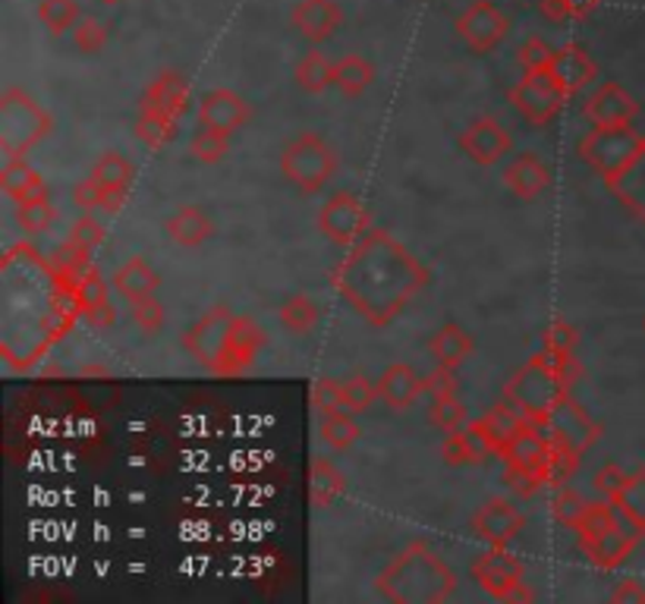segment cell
<instances>
[{
	"mask_svg": "<svg viewBox=\"0 0 645 604\" xmlns=\"http://www.w3.org/2000/svg\"><path fill=\"white\" fill-rule=\"evenodd\" d=\"M334 290L350 303L371 325H390L397 311L428 284V271L419 258L404 249L387 230H371L369 237L337 268Z\"/></svg>",
	"mask_w": 645,
	"mask_h": 604,
	"instance_id": "cell-1",
	"label": "cell"
},
{
	"mask_svg": "<svg viewBox=\"0 0 645 604\" xmlns=\"http://www.w3.org/2000/svg\"><path fill=\"white\" fill-rule=\"evenodd\" d=\"M378 595L387 602L431 604L447 602L457 592V573L444 564L425 542H413L404 548L375 580Z\"/></svg>",
	"mask_w": 645,
	"mask_h": 604,
	"instance_id": "cell-2",
	"label": "cell"
},
{
	"mask_svg": "<svg viewBox=\"0 0 645 604\" xmlns=\"http://www.w3.org/2000/svg\"><path fill=\"white\" fill-rule=\"evenodd\" d=\"M564 397H570V385L542 359V353L533 356L510 378V385L504 387V400L510 403L516 413L526 422H533V425L545 419Z\"/></svg>",
	"mask_w": 645,
	"mask_h": 604,
	"instance_id": "cell-3",
	"label": "cell"
},
{
	"mask_svg": "<svg viewBox=\"0 0 645 604\" xmlns=\"http://www.w3.org/2000/svg\"><path fill=\"white\" fill-rule=\"evenodd\" d=\"M54 127L51 113L22 89H7L0 95V151L7 158H22L38 146Z\"/></svg>",
	"mask_w": 645,
	"mask_h": 604,
	"instance_id": "cell-4",
	"label": "cell"
},
{
	"mask_svg": "<svg viewBox=\"0 0 645 604\" xmlns=\"http://www.w3.org/2000/svg\"><path fill=\"white\" fill-rule=\"evenodd\" d=\"M645 146V132L633 127H595L589 129L583 139H579V158L605 180V184H614L629 165L633 158L643 151Z\"/></svg>",
	"mask_w": 645,
	"mask_h": 604,
	"instance_id": "cell-5",
	"label": "cell"
},
{
	"mask_svg": "<svg viewBox=\"0 0 645 604\" xmlns=\"http://www.w3.org/2000/svg\"><path fill=\"white\" fill-rule=\"evenodd\" d=\"M334 167H337V158L318 132H299L280 151L284 180H290L306 196H315L328 186Z\"/></svg>",
	"mask_w": 645,
	"mask_h": 604,
	"instance_id": "cell-6",
	"label": "cell"
},
{
	"mask_svg": "<svg viewBox=\"0 0 645 604\" xmlns=\"http://www.w3.org/2000/svg\"><path fill=\"white\" fill-rule=\"evenodd\" d=\"M548 454H552V440L545 438V432L533 422L510 440V447L504 450V466H507L504 478L516 495L535 497L542 488H548L545 485Z\"/></svg>",
	"mask_w": 645,
	"mask_h": 604,
	"instance_id": "cell-7",
	"label": "cell"
},
{
	"mask_svg": "<svg viewBox=\"0 0 645 604\" xmlns=\"http://www.w3.org/2000/svg\"><path fill=\"white\" fill-rule=\"evenodd\" d=\"M318 230L331 242H337V246L353 249V246H359L371 234V211L356 192L340 189V192L328 196V201L321 205Z\"/></svg>",
	"mask_w": 645,
	"mask_h": 604,
	"instance_id": "cell-8",
	"label": "cell"
},
{
	"mask_svg": "<svg viewBox=\"0 0 645 604\" xmlns=\"http://www.w3.org/2000/svg\"><path fill=\"white\" fill-rule=\"evenodd\" d=\"M473 580L498 602H529L533 592L526 586V570L504 548H492L473 561Z\"/></svg>",
	"mask_w": 645,
	"mask_h": 604,
	"instance_id": "cell-9",
	"label": "cell"
},
{
	"mask_svg": "<svg viewBox=\"0 0 645 604\" xmlns=\"http://www.w3.org/2000/svg\"><path fill=\"white\" fill-rule=\"evenodd\" d=\"M538 428L545 432V438L554 440V444H560V447H567L573 454H579V457H583L592 444L598 440V435H602L598 422L592 419L589 413H586L579 403H573L570 397H564V400L557 403L552 413L538 422Z\"/></svg>",
	"mask_w": 645,
	"mask_h": 604,
	"instance_id": "cell-10",
	"label": "cell"
},
{
	"mask_svg": "<svg viewBox=\"0 0 645 604\" xmlns=\"http://www.w3.org/2000/svg\"><path fill=\"white\" fill-rule=\"evenodd\" d=\"M564 101H567V95L557 89L552 73H526L510 89V105L533 127H548L554 117L560 113Z\"/></svg>",
	"mask_w": 645,
	"mask_h": 604,
	"instance_id": "cell-11",
	"label": "cell"
},
{
	"mask_svg": "<svg viewBox=\"0 0 645 604\" xmlns=\"http://www.w3.org/2000/svg\"><path fill=\"white\" fill-rule=\"evenodd\" d=\"M457 36L469 44L476 55H492L510 32V19L500 13L492 0H473L454 22Z\"/></svg>",
	"mask_w": 645,
	"mask_h": 604,
	"instance_id": "cell-12",
	"label": "cell"
},
{
	"mask_svg": "<svg viewBox=\"0 0 645 604\" xmlns=\"http://www.w3.org/2000/svg\"><path fill=\"white\" fill-rule=\"evenodd\" d=\"M237 315L227 309V306H215V309L205 315L202 321H196L192 328L183 334V349L208 372H215L218 359H221L224 347H227V337L234 328Z\"/></svg>",
	"mask_w": 645,
	"mask_h": 604,
	"instance_id": "cell-13",
	"label": "cell"
},
{
	"mask_svg": "<svg viewBox=\"0 0 645 604\" xmlns=\"http://www.w3.org/2000/svg\"><path fill=\"white\" fill-rule=\"evenodd\" d=\"M457 146H460V151L473 165L492 167L498 165L504 155H510L514 139H510V132L500 127L495 117H479V120H473L469 127L463 129Z\"/></svg>",
	"mask_w": 645,
	"mask_h": 604,
	"instance_id": "cell-14",
	"label": "cell"
},
{
	"mask_svg": "<svg viewBox=\"0 0 645 604\" xmlns=\"http://www.w3.org/2000/svg\"><path fill=\"white\" fill-rule=\"evenodd\" d=\"M586 117L592 127H633V120L639 117V101L621 82L605 79L586 98Z\"/></svg>",
	"mask_w": 645,
	"mask_h": 604,
	"instance_id": "cell-15",
	"label": "cell"
},
{
	"mask_svg": "<svg viewBox=\"0 0 645 604\" xmlns=\"http://www.w3.org/2000/svg\"><path fill=\"white\" fill-rule=\"evenodd\" d=\"M645 532L636 526V523H629L627 516L621 513V526H614L605 535H598V538H583L579 545L583 551L592 557V564L602 570H617L627 564V557L636 551V545L643 542Z\"/></svg>",
	"mask_w": 645,
	"mask_h": 604,
	"instance_id": "cell-16",
	"label": "cell"
},
{
	"mask_svg": "<svg viewBox=\"0 0 645 604\" xmlns=\"http://www.w3.org/2000/svg\"><path fill=\"white\" fill-rule=\"evenodd\" d=\"M526 526V516L519 507H514L510 501L495 497L488 504H482L476 516H473V529L479 538H485L492 548H507L516 535Z\"/></svg>",
	"mask_w": 645,
	"mask_h": 604,
	"instance_id": "cell-17",
	"label": "cell"
},
{
	"mask_svg": "<svg viewBox=\"0 0 645 604\" xmlns=\"http://www.w3.org/2000/svg\"><path fill=\"white\" fill-rule=\"evenodd\" d=\"M344 10L337 0H296L290 10V26L312 44H325L337 36Z\"/></svg>",
	"mask_w": 645,
	"mask_h": 604,
	"instance_id": "cell-18",
	"label": "cell"
},
{
	"mask_svg": "<svg viewBox=\"0 0 645 604\" xmlns=\"http://www.w3.org/2000/svg\"><path fill=\"white\" fill-rule=\"evenodd\" d=\"M265 347V330L252 318H237L230 337H227V347H224L221 359L215 366V375H242L246 368L256 363V356Z\"/></svg>",
	"mask_w": 645,
	"mask_h": 604,
	"instance_id": "cell-19",
	"label": "cell"
},
{
	"mask_svg": "<svg viewBox=\"0 0 645 604\" xmlns=\"http://www.w3.org/2000/svg\"><path fill=\"white\" fill-rule=\"evenodd\" d=\"M73 299L76 311L92 325V328H111L117 321V311H113L111 290H108V280L98 275L95 268H89L86 275H79L73 280Z\"/></svg>",
	"mask_w": 645,
	"mask_h": 604,
	"instance_id": "cell-20",
	"label": "cell"
},
{
	"mask_svg": "<svg viewBox=\"0 0 645 604\" xmlns=\"http://www.w3.org/2000/svg\"><path fill=\"white\" fill-rule=\"evenodd\" d=\"M252 120V108L234 89H211L199 101V123L221 132H237Z\"/></svg>",
	"mask_w": 645,
	"mask_h": 604,
	"instance_id": "cell-21",
	"label": "cell"
},
{
	"mask_svg": "<svg viewBox=\"0 0 645 604\" xmlns=\"http://www.w3.org/2000/svg\"><path fill=\"white\" fill-rule=\"evenodd\" d=\"M548 73L557 82V89L570 98V95H576L579 89L589 86L592 79L598 76V67H595V60H592L589 51L583 44H564V48H557Z\"/></svg>",
	"mask_w": 645,
	"mask_h": 604,
	"instance_id": "cell-22",
	"label": "cell"
},
{
	"mask_svg": "<svg viewBox=\"0 0 645 604\" xmlns=\"http://www.w3.org/2000/svg\"><path fill=\"white\" fill-rule=\"evenodd\" d=\"M425 394V378L406 363H390L378 378V397L390 409H409Z\"/></svg>",
	"mask_w": 645,
	"mask_h": 604,
	"instance_id": "cell-23",
	"label": "cell"
},
{
	"mask_svg": "<svg viewBox=\"0 0 645 604\" xmlns=\"http://www.w3.org/2000/svg\"><path fill=\"white\" fill-rule=\"evenodd\" d=\"M548 180H552L548 167L533 151L516 155L514 161L507 165V170H504V184H507V189L514 192L516 199H538L548 189Z\"/></svg>",
	"mask_w": 645,
	"mask_h": 604,
	"instance_id": "cell-24",
	"label": "cell"
},
{
	"mask_svg": "<svg viewBox=\"0 0 645 604\" xmlns=\"http://www.w3.org/2000/svg\"><path fill=\"white\" fill-rule=\"evenodd\" d=\"M441 454L447 466H473V463H482V459L488 457V454H495V450H492L488 438L482 435L479 422L469 419L460 432L444 435Z\"/></svg>",
	"mask_w": 645,
	"mask_h": 604,
	"instance_id": "cell-25",
	"label": "cell"
},
{
	"mask_svg": "<svg viewBox=\"0 0 645 604\" xmlns=\"http://www.w3.org/2000/svg\"><path fill=\"white\" fill-rule=\"evenodd\" d=\"M189 79L177 70H165L158 73V79H151V86L146 89V105L158 108L167 117L180 120L186 110H189Z\"/></svg>",
	"mask_w": 645,
	"mask_h": 604,
	"instance_id": "cell-26",
	"label": "cell"
},
{
	"mask_svg": "<svg viewBox=\"0 0 645 604\" xmlns=\"http://www.w3.org/2000/svg\"><path fill=\"white\" fill-rule=\"evenodd\" d=\"M167 237L173 239L177 246L196 249L208 239L215 237V220L208 218V211L199 205H183L177 215H170L167 220Z\"/></svg>",
	"mask_w": 645,
	"mask_h": 604,
	"instance_id": "cell-27",
	"label": "cell"
},
{
	"mask_svg": "<svg viewBox=\"0 0 645 604\" xmlns=\"http://www.w3.org/2000/svg\"><path fill=\"white\" fill-rule=\"evenodd\" d=\"M111 284H113V290L123 296V299H129V303H139V299H146V296H155L158 284H161V277H158V271L148 265L146 258L136 256V258H129V261H123V265L113 271Z\"/></svg>",
	"mask_w": 645,
	"mask_h": 604,
	"instance_id": "cell-28",
	"label": "cell"
},
{
	"mask_svg": "<svg viewBox=\"0 0 645 604\" xmlns=\"http://www.w3.org/2000/svg\"><path fill=\"white\" fill-rule=\"evenodd\" d=\"M0 189L13 201L48 199L44 177L26 158H7V165L0 170Z\"/></svg>",
	"mask_w": 645,
	"mask_h": 604,
	"instance_id": "cell-29",
	"label": "cell"
},
{
	"mask_svg": "<svg viewBox=\"0 0 645 604\" xmlns=\"http://www.w3.org/2000/svg\"><path fill=\"white\" fill-rule=\"evenodd\" d=\"M479 422V428H482V435L488 438V444H492V450L495 454H504L507 447H510V440L529 425V422L523 419L519 413H516L514 406L510 403L504 400V403H498V406H492L482 419H476Z\"/></svg>",
	"mask_w": 645,
	"mask_h": 604,
	"instance_id": "cell-30",
	"label": "cell"
},
{
	"mask_svg": "<svg viewBox=\"0 0 645 604\" xmlns=\"http://www.w3.org/2000/svg\"><path fill=\"white\" fill-rule=\"evenodd\" d=\"M608 186L629 215H636V218L645 224V146L643 151L633 158V165Z\"/></svg>",
	"mask_w": 645,
	"mask_h": 604,
	"instance_id": "cell-31",
	"label": "cell"
},
{
	"mask_svg": "<svg viewBox=\"0 0 645 604\" xmlns=\"http://www.w3.org/2000/svg\"><path fill=\"white\" fill-rule=\"evenodd\" d=\"M428 349H431V356L438 359V366L447 368H457L463 366L469 356H473V349H476V340L460 328V325H444L431 340H428Z\"/></svg>",
	"mask_w": 645,
	"mask_h": 604,
	"instance_id": "cell-32",
	"label": "cell"
},
{
	"mask_svg": "<svg viewBox=\"0 0 645 604\" xmlns=\"http://www.w3.org/2000/svg\"><path fill=\"white\" fill-rule=\"evenodd\" d=\"M347 492V478L328 457H315L309 469V497L315 507H331L337 497Z\"/></svg>",
	"mask_w": 645,
	"mask_h": 604,
	"instance_id": "cell-33",
	"label": "cell"
},
{
	"mask_svg": "<svg viewBox=\"0 0 645 604\" xmlns=\"http://www.w3.org/2000/svg\"><path fill=\"white\" fill-rule=\"evenodd\" d=\"M375 82V67H371L369 57L363 55H347L340 60H334V86L347 98L363 95Z\"/></svg>",
	"mask_w": 645,
	"mask_h": 604,
	"instance_id": "cell-34",
	"label": "cell"
},
{
	"mask_svg": "<svg viewBox=\"0 0 645 604\" xmlns=\"http://www.w3.org/2000/svg\"><path fill=\"white\" fill-rule=\"evenodd\" d=\"M132 129H136V139L148 148H167L177 139V120L151 105H142Z\"/></svg>",
	"mask_w": 645,
	"mask_h": 604,
	"instance_id": "cell-35",
	"label": "cell"
},
{
	"mask_svg": "<svg viewBox=\"0 0 645 604\" xmlns=\"http://www.w3.org/2000/svg\"><path fill=\"white\" fill-rule=\"evenodd\" d=\"M294 79L302 92H309V95L325 92L328 86H334V63L328 60V57L321 55L318 48H315V51H309V55H302V60L296 63Z\"/></svg>",
	"mask_w": 645,
	"mask_h": 604,
	"instance_id": "cell-36",
	"label": "cell"
},
{
	"mask_svg": "<svg viewBox=\"0 0 645 604\" xmlns=\"http://www.w3.org/2000/svg\"><path fill=\"white\" fill-rule=\"evenodd\" d=\"M318 318H321V311L315 306L309 296L296 294L290 296L280 311H277V321H280V328L287 330V334H312L315 325H318Z\"/></svg>",
	"mask_w": 645,
	"mask_h": 604,
	"instance_id": "cell-37",
	"label": "cell"
},
{
	"mask_svg": "<svg viewBox=\"0 0 645 604\" xmlns=\"http://www.w3.org/2000/svg\"><path fill=\"white\" fill-rule=\"evenodd\" d=\"M98 184L105 186V189H127L132 184V177H136V167L129 158H123L120 151H105L98 161L92 165V174Z\"/></svg>",
	"mask_w": 645,
	"mask_h": 604,
	"instance_id": "cell-38",
	"label": "cell"
},
{
	"mask_svg": "<svg viewBox=\"0 0 645 604\" xmlns=\"http://www.w3.org/2000/svg\"><path fill=\"white\" fill-rule=\"evenodd\" d=\"M79 19H82L79 0H38V22H41L51 36L73 32V26Z\"/></svg>",
	"mask_w": 645,
	"mask_h": 604,
	"instance_id": "cell-39",
	"label": "cell"
},
{
	"mask_svg": "<svg viewBox=\"0 0 645 604\" xmlns=\"http://www.w3.org/2000/svg\"><path fill=\"white\" fill-rule=\"evenodd\" d=\"M227 148H230V132L205 127V123H199V129L189 139V151L199 165H218V161H224Z\"/></svg>",
	"mask_w": 645,
	"mask_h": 604,
	"instance_id": "cell-40",
	"label": "cell"
},
{
	"mask_svg": "<svg viewBox=\"0 0 645 604\" xmlns=\"http://www.w3.org/2000/svg\"><path fill=\"white\" fill-rule=\"evenodd\" d=\"M363 435V428L356 425L353 413H328L321 416V440L334 447V450H347Z\"/></svg>",
	"mask_w": 645,
	"mask_h": 604,
	"instance_id": "cell-41",
	"label": "cell"
},
{
	"mask_svg": "<svg viewBox=\"0 0 645 604\" xmlns=\"http://www.w3.org/2000/svg\"><path fill=\"white\" fill-rule=\"evenodd\" d=\"M614 526H621V511H617L614 501H602V504H589L586 507L576 532H579V542H583V538H598V535H605Z\"/></svg>",
	"mask_w": 645,
	"mask_h": 604,
	"instance_id": "cell-42",
	"label": "cell"
},
{
	"mask_svg": "<svg viewBox=\"0 0 645 604\" xmlns=\"http://www.w3.org/2000/svg\"><path fill=\"white\" fill-rule=\"evenodd\" d=\"M428 422L438 432L450 435V432H460L463 425L469 422V409L463 406L460 397H438V400H431V406H428Z\"/></svg>",
	"mask_w": 645,
	"mask_h": 604,
	"instance_id": "cell-43",
	"label": "cell"
},
{
	"mask_svg": "<svg viewBox=\"0 0 645 604\" xmlns=\"http://www.w3.org/2000/svg\"><path fill=\"white\" fill-rule=\"evenodd\" d=\"M54 220V208L48 199H26L17 201V224L22 234L36 237V234H44Z\"/></svg>",
	"mask_w": 645,
	"mask_h": 604,
	"instance_id": "cell-44",
	"label": "cell"
},
{
	"mask_svg": "<svg viewBox=\"0 0 645 604\" xmlns=\"http://www.w3.org/2000/svg\"><path fill=\"white\" fill-rule=\"evenodd\" d=\"M614 504H617V511L624 513L629 523H636L645 532V473H633Z\"/></svg>",
	"mask_w": 645,
	"mask_h": 604,
	"instance_id": "cell-45",
	"label": "cell"
},
{
	"mask_svg": "<svg viewBox=\"0 0 645 604\" xmlns=\"http://www.w3.org/2000/svg\"><path fill=\"white\" fill-rule=\"evenodd\" d=\"M70 36H73V48L79 55H98L108 44V22H101L98 17H82Z\"/></svg>",
	"mask_w": 645,
	"mask_h": 604,
	"instance_id": "cell-46",
	"label": "cell"
},
{
	"mask_svg": "<svg viewBox=\"0 0 645 604\" xmlns=\"http://www.w3.org/2000/svg\"><path fill=\"white\" fill-rule=\"evenodd\" d=\"M554 55H557V48H552L545 38L533 36L519 44L516 60H519V67H523L526 73H548L554 63Z\"/></svg>",
	"mask_w": 645,
	"mask_h": 604,
	"instance_id": "cell-47",
	"label": "cell"
},
{
	"mask_svg": "<svg viewBox=\"0 0 645 604\" xmlns=\"http://www.w3.org/2000/svg\"><path fill=\"white\" fill-rule=\"evenodd\" d=\"M576 466H579V454H573V450L552 440V454H548V463H545V485L548 488L567 485L573 473H576Z\"/></svg>",
	"mask_w": 645,
	"mask_h": 604,
	"instance_id": "cell-48",
	"label": "cell"
},
{
	"mask_svg": "<svg viewBox=\"0 0 645 604\" xmlns=\"http://www.w3.org/2000/svg\"><path fill=\"white\" fill-rule=\"evenodd\" d=\"M598 7V0H538L542 17L552 22H576L586 19Z\"/></svg>",
	"mask_w": 645,
	"mask_h": 604,
	"instance_id": "cell-49",
	"label": "cell"
},
{
	"mask_svg": "<svg viewBox=\"0 0 645 604\" xmlns=\"http://www.w3.org/2000/svg\"><path fill=\"white\" fill-rule=\"evenodd\" d=\"M344 387V403H347V413L359 416L366 413L371 403L378 400V385H371L366 375H353V378H344L340 382Z\"/></svg>",
	"mask_w": 645,
	"mask_h": 604,
	"instance_id": "cell-50",
	"label": "cell"
},
{
	"mask_svg": "<svg viewBox=\"0 0 645 604\" xmlns=\"http://www.w3.org/2000/svg\"><path fill=\"white\" fill-rule=\"evenodd\" d=\"M586 501H583V495L579 492H573V488H567V485H560L557 488V495H554V519L560 523V526H567V529H576L579 526V519H583V513H586Z\"/></svg>",
	"mask_w": 645,
	"mask_h": 604,
	"instance_id": "cell-51",
	"label": "cell"
},
{
	"mask_svg": "<svg viewBox=\"0 0 645 604\" xmlns=\"http://www.w3.org/2000/svg\"><path fill=\"white\" fill-rule=\"evenodd\" d=\"M312 403L318 406L321 416H328V413H347L344 387H340L337 378H318L312 385Z\"/></svg>",
	"mask_w": 645,
	"mask_h": 604,
	"instance_id": "cell-52",
	"label": "cell"
},
{
	"mask_svg": "<svg viewBox=\"0 0 645 604\" xmlns=\"http://www.w3.org/2000/svg\"><path fill=\"white\" fill-rule=\"evenodd\" d=\"M542 349H552V353H576V344H579V330L573 328L570 321L557 318L552 321L545 334H542Z\"/></svg>",
	"mask_w": 645,
	"mask_h": 604,
	"instance_id": "cell-53",
	"label": "cell"
},
{
	"mask_svg": "<svg viewBox=\"0 0 645 604\" xmlns=\"http://www.w3.org/2000/svg\"><path fill=\"white\" fill-rule=\"evenodd\" d=\"M629 473L624 466H617V463H605L595 478H592V485H595V492L598 495H605V501H617V495L624 492V485H627Z\"/></svg>",
	"mask_w": 645,
	"mask_h": 604,
	"instance_id": "cell-54",
	"label": "cell"
},
{
	"mask_svg": "<svg viewBox=\"0 0 645 604\" xmlns=\"http://www.w3.org/2000/svg\"><path fill=\"white\" fill-rule=\"evenodd\" d=\"M70 242H76L79 249H89V253H95V249L105 242V227H101V220L92 218V215L86 211V215L73 224V230H70Z\"/></svg>",
	"mask_w": 645,
	"mask_h": 604,
	"instance_id": "cell-55",
	"label": "cell"
},
{
	"mask_svg": "<svg viewBox=\"0 0 645 604\" xmlns=\"http://www.w3.org/2000/svg\"><path fill=\"white\" fill-rule=\"evenodd\" d=\"M132 321L146 334H158V330L165 328V306L155 296H146L139 303H132Z\"/></svg>",
	"mask_w": 645,
	"mask_h": 604,
	"instance_id": "cell-56",
	"label": "cell"
},
{
	"mask_svg": "<svg viewBox=\"0 0 645 604\" xmlns=\"http://www.w3.org/2000/svg\"><path fill=\"white\" fill-rule=\"evenodd\" d=\"M457 390H460L457 368L438 366L435 372L425 375V394H428L431 400H438V397H457Z\"/></svg>",
	"mask_w": 645,
	"mask_h": 604,
	"instance_id": "cell-57",
	"label": "cell"
},
{
	"mask_svg": "<svg viewBox=\"0 0 645 604\" xmlns=\"http://www.w3.org/2000/svg\"><path fill=\"white\" fill-rule=\"evenodd\" d=\"M73 201L82 208V211H98V208H105V186L98 184L95 177L89 180H82V184H76L73 189Z\"/></svg>",
	"mask_w": 645,
	"mask_h": 604,
	"instance_id": "cell-58",
	"label": "cell"
},
{
	"mask_svg": "<svg viewBox=\"0 0 645 604\" xmlns=\"http://www.w3.org/2000/svg\"><path fill=\"white\" fill-rule=\"evenodd\" d=\"M611 602L645 604V586L639 580H624V583H617V588L611 592Z\"/></svg>",
	"mask_w": 645,
	"mask_h": 604,
	"instance_id": "cell-59",
	"label": "cell"
},
{
	"mask_svg": "<svg viewBox=\"0 0 645 604\" xmlns=\"http://www.w3.org/2000/svg\"><path fill=\"white\" fill-rule=\"evenodd\" d=\"M127 189H105V208L101 211H108V215H117L123 205H127Z\"/></svg>",
	"mask_w": 645,
	"mask_h": 604,
	"instance_id": "cell-60",
	"label": "cell"
},
{
	"mask_svg": "<svg viewBox=\"0 0 645 604\" xmlns=\"http://www.w3.org/2000/svg\"><path fill=\"white\" fill-rule=\"evenodd\" d=\"M98 3H105V7H117V3H123V0H98Z\"/></svg>",
	"mask_w": 645,
	"mask_h": 604,
	"instance_id": "cell-61",
	"label": "cell"
},
{
	"mask_svg": "<svg viewBox=\"0 0 645 604\" xmlns=\"http://www.w3.org/2000/svg\"><path fill=\"white\" fill-rule=\"evenodd\" d=\"M643 330H645V318H643Z\"/></svg>",
	"mask_w": 645,
	"mask_h": 604,
	"instance_id": "cell-62",
	"label": "cell"
}]
</instances>
